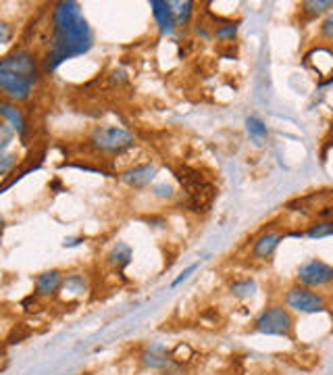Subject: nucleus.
Here are the masks:
<instances>
[{"label": "nucleus", "mask_w": 333, "mask_h": 375, "mask_svg": "<svg viewBox=\"0 0 333 375\" xmlns=\"http://www.w3.org/2000/svg\"><path fill=\"white\" fill-rule=\"evenodd\" d=\"M132 248H130V244H125V242H117V246H113V250L108 252V263L111 265H117L119 269L121 267H125V265H130L132 263Z\"/></svg>", "instance_id": "14"}, {"label": "nucleus", "mask_w": 333, "mask_h": 375, "mask_svg": "<svg viewBox=\"0 0 333 375\" xmlns=\"http://www.w3.org/2000/svg\"><path fill=\"white\" fill-rule=\"evenodd\" d=\"M140 359H142V365L144 367H148V369H154V371H165L171 367V354L166 352L165 346H161V344H150L142 354H140Z\"/></svg>", "instance_id": "8"}, {"label": "nucleus", "mask_w": 333, "mask_h": 375, "mask_svg": "<svg viewBox=\"0 0 333 375\" xmlns=\"http://www.w3.org/2000/svg\"><path fill=\"white\" fill-rule=\"evenodd\" d=\"M283 240V234H265V236H261V238L254 242V257H259V259H269L273 252H275V248L279 246V242Z\"/></svg>", "instance_id": "13"}, {"label": "nucleus", "mask_w": 333, "mask_h": 375, "mask_svg": "<svg viewBox=\"0 0 333 375\" xmlns=\"http://www.w3.org/2000/svg\"><path fill=\"white\" fill-rule=\"evenodd\" d=\"M15 163H17V155H13V152H0V177L13 169Z\"/></svg>", "instance_id": "22"}, {"label": "nucleus", "mask_w": 333, "mask_h": 375, "mask_svg": "<svg viewBox=\"0 0 333 375\" xmlns=\"http://www.w3.org/2000/svg\"><path fill=\"white\" fill-rule=\"evenodd\" d=\"M298 279L302 286L306 288H317V286H325V284H332L333 281V267L319 261V259H312L304 265H300L298 269Z\"/></svg>", "instance_id": "6"}, {"label": "nucleus", "mask_w": 333, "mask_h": 375, "mask_svg": "<svg viewBox=\"0 0 333 375\" xmlns=\"http://www.w3.org/2000/svg\"><path fill=\"white\" fill-rule=\"evenodd\" d=\"M200 267V263H194V265H190V267H188V269H186V272L181 273V275H179V277H177V279H175V281H173V288H175V286H179V284H181V281H186V279H188V277H190V275H192V273L196 272V269H198Z\"/></svg>", "instance_id": "27"}, {"label": "nucleus", "mask_w": 333, "mask_h": 375, "mask_svg": "<svg viewBox=\"0 0 333 375\" xmlns=\"http://www.w3.org/2000/svg\"><path fill=\"white\" fill-rule=\"evenodd\" d=\"M13 138H15V130L9 123H0V152L6 150V146L13 142Z\"/></svg>", "instance_id": "21"}, {"label": "nucleus", "mask_w": 333, "mask_h": 375, "mask_svg": "<svg viewBox=\"0 0 333 375\" xmlns=\"http://www.w3.org/2000/svg\"><path fill=\"white\" fill-rule=\"evenodd\" d=\"M300 6H302V11H304L306 15L315 17V15L327 13L329 9H333V2L332 0H304Z\"/></svg>", "instance_id": "15"}, {"label": "nucleus", "mask_w": 333, "mask_h": 375, "mask_svg": "<svg viewBox=\"0 0 333 375\" xmlns=\"http://www.w3.org/2000/svg\"><path fill=\"white\" fill-rule=\"evenodd\" d=\"M237 34V26L235 23H225V26H219L217 30H215V35L219 38V40H233Z\"/></svg>", "instance_id": "23"}, {"label": "nucleus", "mask_w": 333, "mask_h": 375, "mask_svg": "<svg viewBox=\"0 0 333 375\" xmlns=\"http://www.w3.org/2000/svg\"><path fill=\"white\" fill-rule=\"evenodd\" d=\"M90 140L98 150L108 152V155H119L133 146L132 134L123 128H113V125L111 128H96Z\"/></svg>", "instance_id": "4"}, {"label": "nucleus", "mask_w": 333, "mask_h": 375, "mask_svg": "<svg viewBox=\"0 0 333 375\" xmlns=\"http://www.w3.org/2000/svg\"><path fill=\"white\" fill-rule=\"evenodd\" d=\"M192 2H171V9H173V15H175V21L177 26H184L190 21L192 17Z\"/></svg>", "instance_id": "17"}, {"label": "nucleus", "mask_w": 333, "mask_h": 375, "mask_svg": "<svg viewBox=\"0 0 333 375\" xmlns=\"http://www.w3.org/2000/svg\"><path fill=\"white\" fill-rule=\"evenodd\" d=\"M63 273L52 269V272L40 273L35 277V296H55L63 288Z\"/></svg>", "instance_id": "9"}, {"label": "nucleus", "mask_w": 333, "mask_h": 375, "mask_svg": "<svg viewBox=\"0 0 333 375\" xmlns=\"http://www.w3.org/2000/svg\"><path fill=\"white\" fill-rule=\"evenodd\" d=\"M184 188H186L188 205H190L192 211H196V213H204V211H208L210 205H213V201H215V194H217L215 186H213V184H208V181H204L202 177L196 179V181L186 184Z\"/></svg>", "instance_id": "7"}, {"label": "nucleus", "mask_w": 333, "mask_h": 375, "mask_svg": "<svg viewBox=\"0 0 333 375\" xmlns=\"http://www.w3.org/2000/svg\"><path fill=\"white\" fill-rule=\"evenodd\" d=\"M157 173V167L154 165H140V167H133V169L125 171L123 173V181L132 188H144L152 181Z\"/></svg>", "instance_id": "11"}, {"label": "nucleus", "mask_w": 333, "mask_h": 375, "mask_svg": "<svg viewBox=\"0 0 333 375\" xmlns=\"http://www.w3.org/2000/svg\"><path fill=\"white\" fill-rule=\"evenodd\" d=\"M152 192H154V196H159V198H171L173 196V188L171 186H154L152 188Z\"/></svg>", "instance_id": "26"}, {"label": "nucleus", "mask_w": 333, "mask_h": 375, "mask_svg": "<svg viewBox=\"0 0 333 375\" xmlns=\"http://www.w3.org/2000/svg\"><path fill=\"white\" fill-rule=\"evenodd\" d=\"M256 290V284L254 279H244V281H235L232 286V292L239 298H246V296H252Z\"/></svg>", "instance_id": "20"}, {"label": "nucleus", "mask_w": 333, "mask_h": 375, "mask_svg": "<svg viewBox=\"0 0 333 375\" xmlns=\"http://www.w3.org/2000/svg\"><path fill=\"white\" fill-rule=\"evenodd\" d=\"M163 375H169V374H163Z\"/></svg>", "instance_id": "29"}, {"label": "nucleus", "mask_w": 333, "mask_h": 375, "mask_svg": "<svg viewBox=\"0 0 333 375\" xmlns=\"http://www.w3.org/2000/svg\"><path fill=\"white\" fill-rule=\"evenodd\" d=\"M65 292H73V294H84L86 292V279L84 275H69L63 281Z\"/></svg>", "instance_id": "19"}, {"label": "nucleus", "mask_w": 333, "mask_h": 375, "mask_svg": "<svg viewBox=\"0 0 333 375\" xmlns=\"http://www.w3.org/2000/svg\"><path fill=\"white\" fill-rule=\"evenodd\" d=\"M150 9H152V15H154V19H157V26H159L161 34H173L177 21H175L171 2H166V0H152V2H150Z\"/></svg>", "instance_id": "10"}, {"label": "nucleus", "mask_w": 333, "mask_h": 375, "mask_svg": "<svg viewBox=\"0 0 333 375\" xmlns=\"http://www.w3.org/2000/svg\"><path fill=\"white\" fill-rule=\"evenodd\" d=\"M0 115L9 121V125H11L19 136H26L28 123H26V117H23L21 108H17V104L0 103Z\"/></svg>", "instance_id": "12"}, {"label": "nucleus", "mask_w": 333, "mask_h": 375, "mask_svg": "<svg viewBox=\"0 0 333 375\" xmlns=\"http://www.w3.org/2000/svg\"><path fill=\"white\" fill-rule=\"evenodd\" d=\"M292 328H294V319L290 310L283 307L266 308L254 323V330L265 336H290Z\"/></svg>", "instance_id": "3"}, {"label": "nucleus", "mask_w": 333, "mask_h": 375, "mask_svg": "<svg viewBox=\"0 0 333 375\" xmlns=\"http://www.w3.org/2000/svg\"><path fill=\"white\" fill-rule=\"evenodd\" d=\"M246 130H248V134L254 138L256 142H263V140L269 136L266 125L261 119H256V117H248V119H246Z\"/></svg>", "instance_id": "18"}, {"label": "nucleus", "mask_w": 333, "mask_h": 375, "mask_svg": "<svg viewBox=\"0 0 333 375\" xmlns=\"http://www.w3.org/2000/svg\"><path fill=\"white\" fill-rule=\"evenodd\" d=\"M306 236L312 240L329 238V236H333V221H319V223L310 225L306 230Z\"/></svg>", "instance_id": "16"}, {"label": "nucleus", "mask_w": 333, "mask_h": 375, "mask_svg": "<svg viewBox=\"0 0 333 375\" xmlns=\"http://www.w3.org/2000/svg\"><path fill=\"white\" fill-rule=\"evenodd\" d=\"M321 34L327 40H333V11L325 17V21L321 23Z\"/></svg>", "instance_id": "25"}, {"label": "nucleus", "mask_w": 333, "mask_h": 375, "mask_svg": "<svg viewBox=\"0 0 333 375\" xmlns=\"http://www.w3.org/2000/svg\"><path fill=\"white\" fill-rule=\"evenodd\" d=\"M38 82V69L30 52H13L0 59V90L13 101H28Z\"/></svg>", "instance_id": "2"}, {"label": "nucleus", "mask_w": 333, "mask_h": 375, "mask_svg": "<svg viewBox=\"0 0 333 375\" xmlns=\"http://www.w3.org/2000/svg\"><path fill=\"white\" fill-rule=\"evenodd\" d=\"M171 354V359H175V361H188V357H192V348L190 346H186V344H179L173 352H169Z\"/></svg>", "instance_id": "24"}, {"label": "nucleus", "mask_w": 333, "mask_h": 375, "mask_svg": "<svg viewBox=\"0 0 333 375\" xmlns=\"http://www.w3.org/2000/svg\"><path fill=\"white\" fill-rule=\"evenodd\" d=\"M92 30L77 2H59L52 13V44L44 59V71L52 73L61 63L86 55L92 48Z\"/></svg>", "instance_id": "1"}, {"label": "nucleus", "mask_w": 333, "mask_h": 375, "mask_svg": "<svg viewBox=\"0 0 333 375\" xmlns=\"http://www.w3.org/2000/svg\"><path fill=\"white\" fill-rule=\"evenodd\" d=\"M9 38H11V30H9V26L0 19V44H2V42H6Z\"/></svg>", "instance_id": "28"}, {"label": "nucleus", "mask_w": 333, "mask_h": 375, "mask_svg": "<svg viewBox=\"0 0 333 375\" xmlns=\"http://www.w3.org/2000/svg\"><path fill=\"white\" fill-rule=\"evenodd\" d=\"M286 305L288 308H294L298 313H323L327 308V303L321 294H317L315 290L306 288V286H292L286 294Z\"/></svg>", "instance_id": "5"}]
</instances>
